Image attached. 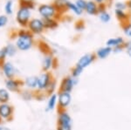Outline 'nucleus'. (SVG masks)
I'll return each mask as SVG.
<instances>
[{
  "label": "nucleus",
  "instance_id": "35",
  "mask_svg": "<svg viewBox=\"0 0 131 130\" xmlns=\"http://www.w3.org/2000/svg\"><path fill=\"white\" fill-rule=\"evenodd\" d=\"M5 10L6 11V13L7 14H12V1H8L7 3H6V5L5 6Z\"/></svg>",
  "mask_w": 131,
  "mask_h": 130
},
{
  "label": "nucleus",
  "instance_id": "37",
  "mask_svg": "<svg viewBox=\"0 0 131 130\" xmlns=\"http://www.w3.org/2000/svg\"><path fill=\"white\" fill-rule=\"evenodd\" d=\"M7 22H8V18H7V17L4 16V15L0 16V27L5 26V25L7 24Z\"/></svg>",
  "mask_w": 131,
  "mask_h": 130
},
{
  "label": "nucleus",
  "instance_id": "14",
  "mask_svg": "<svg viewBox=\"0 0 131 130\" xmlns=\"http://www.w3.org/2000/svg\"><path fill=\"white\" fill-rule=\"evenodd\" d=\"M24 86L27 89L31 91H37L38 89V76H29L24 80Z\"/></svg>",
  "mask_w": 131,
  "mask_h": 130
},
{
  "label": "nucleus",
  "instance_id": "2",
  "mask_svg": "<svg viewBox=\"0 0 131 130\" xmlns=\"http://www.w3.org/2000/svg\"><path fill=\"white\" fill-rule=\"evenodd\" d=\"M54 79L53 76L50 72H43L38 76V92H44L47 89L48 86Z\"/></svg>",
  "mask_w": 131,
  "mask_h": 130
},
{
  "label": "nucleus",
  "instance_id": "40",
  "mask_svg": "<svg viewBox=\"0 0 131 130\" xmlns=\"http://www.w3.org/2000/svg\"><path fill=\"white\" fill-rule=\"evenodd\" d=\"M94 3H96L97 5H103V4H106L107 0H93Z\"/></svg>",
  "mask_w": 131,
  "mask_h": 130
},
{
  "label": "nucleus",
  "instance_id": "32",
  "mask_svg": "<svg viewBox=\"0 0 131 130\" xmlns=\"http://www.w3.org/2000/svg\"><path fill=\"white\" fill-rule=\"evenodd\" d=\"M75 5L81 10H85L86 6V0H76Z\"/></svg>",
  "mask_w": 131,
  "mask_h": 130
},
{
  "label": "nucleus",
  "instance_id": "3",
  "mask_svg": "<svg viewBox=\"0 0 131 130\" xmlns=\"http://www.w3.org/2000/svg\"><path fill=\"white\" fill-rule=\"evenodd\" d=\"M78 80L77 79H74L71 76L64 77L60 81V87H59V92H65V93H72L73 87L75 85H77Z\"/></svg>",
  "mask_w": 131,
  "mask_h": 130
},
{
  "label": "nucleus",
  "instance_id": "7",
  "mask_svg": "<svg viewBox=\"0 0 131 130\" xmlns=\"http://www.w3.org/2000/svg\"><path fill=\"white\" fill-rule=\"evenodd\" d=\"M39 14L43 17V18H52L56 17L57 10L53 5H42L39 7Z\"/></svg>",
  "mask_w": 131,
  "mask_h": 130
},
{
  "label": "nucleus",
  "instance_id": "5",
  "mask_svg": "<svg viewBox=\"0 0 131 130\" xmlns=\"http://www.w3.org/2000/svg\"><path fill=\"white\" fill-rule=\"evenodd\" d=\"M5 88L12 93H19L24 87V81L21 79L12 78V79H6L5 80Z\"/></svg>",
  "mask_w": 131,
  "mask_h": 130
},
{
  "label": "nucleus",
  "instance_id": "42",
  "mask_svg": "<svg viewBox=\"0 0 131 130\" xmlns=\"http://www.w3.org/2000/svg\"><path fill=\"white\" fill-rule=\"evenodd\" d=\"M0 130H4V127H2V126H1V125H0Z\"/></svg>",
  "mask_w": 131,
  "mask_h": 130
},
{
  "label": "nucleus",
  "instance_id": "24",
  "mask_svg": "<svg viewBox=\"0 0 131 130\" xmlns=\"http://www.w3.org/2000/svg\"><path fill=\"white\" fill-rule=\"evenodd\" d=\"M56 87H57V81L55 80V79L51 82V84L48 86L47 89L45 91V93L46 95H51L52 93H55V90H56Z\"/></svg>",
  "mask_w": 131,
  "mask_h": 130
},
{
  "label": "nucleus",
  "instance_id": "6",
  "mask_svg": "<svg viewBox=\"0 0 131 130\" xmlns=\"http://www.w3.org/2000/svg\"><path fill=\"white\" fill-rule=\"evenodd\" d=\"M71 93L59 92L58 93V109H67L71 104Z\"/></svg>",
  "mask_w": 131,
  "mask_h": 130
},
{
  "label": "nucleus",
  "instance_id": "39",
  "mask_svg": "<svg viewBox=\"0 0 131 130\" xmlns=\"http://www.w3.org/2000/svg\"><path fill=\"white\" fill-rule=\"evenodd\" d=\"M57 130H73V128H72V126L57 125Z\"/></svg>",
  "mask_w": 131,
  "mask_h": 130
},
{
  "label": "nucleus",
  "instance_id": "28",
  "mask_svg": "<svg viewBox=\"0 0 131 130\" xmlns=\"http://www.w3.org/2000/svg\"><path fill=\"white\" fill-rule=\"evenodd\" d=\"M5 50H6V53H7V56H9V57H12V56H14L16 54L17 52V46L15 45H12V44H9V45H7L5 47Z\"/></svg>",
  "mask_w": 131,
  "mask_h": 130
},
{
  "label": "nucleus",
  "instance_id": "30",
  "mask_svg": "<svg viewBox=\"0 0 131 130\" xmlns=\"http://www.w3.org/2000/svg\"><path fill=\"white\" fill-rule=\"evenodd\" d=\"M122 30H123L124 34L126 35L127 37L131 38V26L128 23H126V24L122 25Z\"/></svg>",
  "mask_w": 131,
  "mask_h": 130
},
{
  "label": "nucleus",
  "instance_id": "25",
  "mask_svg": "<svg viewBox=\"0 0 131 130\" xmlns=\"http://www.w3.org/2000/svg\"><path fill=\"white\" fill-rule=\"evenodd\" d=\"M67 9L71 10L73 13L76 14V15H81L82 14V10H81L77 7V5H75V3H72L70 1L67 2Z\"/></svg>",
  "mask_w": 131,
  "mask_h": 130
},
{
  "label": "nucleus",
  "instance_id": "18",
  "mask_svg": "<svg viewBox=\"0 0 131 130\" xmlns=\"http://www.w3.org/2000/svg\"><path fill=\"white\" fill-rule=\"evenodd\" d=\"M125 44V40L122 37H115V38H111V39H107L106 45L107 46L114 48L119 45H124Z\"/></svg>",
  "mask_w": 131,
  "mask_h": 130
},
{
  "label": "nucleus",
  "instance_id": "34",
  "mask_svg": "<svg viewBox=\"0 0 131 130\" xmlns=\"http://www.w3.org/2000/svg\"><path fill=\"white\" fill-rule=\"evenodd\" d=\"M124 50H125L126 53L128 54V56H129L131 58V40L125 41V44H124Z\"/></svg>",
  "mask_w": 131,
  "mask_h": 130
},
{
  "label": "nucleus",
  "instance_id": "15",
  "mask_svg": "<svg viewBox=\"0 0 131 130\" xmlns=\"http://www.w3.org/2000/svg\"><path fill=\"white\" fill-rule=\"evenodd\" d=\"M111 53H113V49H112L111 47L106 45V46H102V47L99 48L94 54H95V56H96V58H99V60H105V58H107Z\"/></svg>",
  "mask_w": 131,
  "mask_h": 130
},
{
  "label": "nucleus",
  "instance_id": "22",
  "mask_svg": "<svg viewBox=\"0 0 131 130\" xmlns=\"http://www.w3.org/2000/svg\"><path fill=\"white\" fill-rule=\"evenodd\" d=\"M21 97L23 98L25 100H31L35 98V92L31 91V90L29 89H22L19 92Z\"/></svg>",
  "mask_w": 131,
  "mask_h": 130
},
{
  "label": "nucleus",
  "instance_id": "33",
  "mask_svg": "<svg viewBox=\"0 0 131 130\" xmlns=\"http://www.w3.org/2000/svg\"><path fill=\"white\" fill-rule=\"evenodd\" d=\"M6 57H7V53H6L5 48L4 47V48H2V49L0 50V66H1L5 62V60Z\"/></svg>",
  "mask_w": 131,
  "mask_h": 130
},
{
  "label": "nucleus",
  "instance_id": "44",
  "mask_svg": "<svg viewBox=\"0 0 131 130\" xmlns=\"http://www.w3.org/2000/svg\"><path fill=\"white\" fill-rule=\"evenodd\" d=\"M0 122H1V121H0Z\"/></svg>",
  "mask_w": 131,
  "mask_h": 130
},
{
  "label": "nucleus",
  "instance_id": "17",
  "mask_svg": "<svg viewBox=\"0 0 131 130\" xmlns=\"http://www.w3.org/2000/svg\"><path fill=\"white\" fill-rule=\"evenodd\" d=\"M58 107V93H52L49 95L46 103V111H52Z\"/></svg>",
  "mask_w": 131,
  "mask_h": 130
},
{
  "label": "nucleus",
  "instance_id": "4",
  "mask_svg": "<svg viewBox=\"0 0 131 130\" xmlns=\"http://www.w3.org/2000/svg\"><path fill=\"white\" fill-rule=\"evenodd\" d=\"M14 108L10 103L0 104V121H10L13 119Z\"/></svg>",
  "mask_w": 131,
  "mask_h": 130
},
{
  "label": "nucleus",
  "instance_id": "36",
  "mask_svg": "<svg viewBox=\"0 0 131 130\" xmlns=\"http://www.w3.org/2000/svg\"><path fill=\"white\" fill-rule=\"evenodd\" d=\"M84 28H85V24H84V22L82 20L78 21V22L75 24V29L77 31H81L82 30H84Z\"/></svg>",
  "mask_w": 131,
  "mask_h": 130
},
{
  "label": "nucleus",
  "instance_id": "12",
  "mask_svg": "<svg viewBox=\"0 0 131 130\" xmlns=\"http://www.w3.org/2000/svg\"><path fill=\"white\" fill-rule=\"evenodd\" d=\"M2 72H3L4 76L6 79H12L15 78L16 73H17V69L14 66V65L10 62H5L1 66Z\"/></svg>",
  "mask_w": 131,
  "mask_h": 130
},
{
  "label": "nucleus",
  "instance_id": "38",
  "mask_svg": "<svg viewBox=\"0 0 131 130\" xmlns=\"http://www.w3.org/2000/svg\"><path fill=\"white\" fill-rule=\"evenodd\" d=\"M112 49H113V53H120L122 51H124V45H119V46L114 47Z\"/></svg>",
  "mask_w": 131,
  "mask_h": 130
},
{
  "label": "nucleus",
  "instance_id": "1",
  "mask_svg": "<svg viewBox=\"0 0 131 130\" xmlns=\"http://www.w3.org/2000/svg\"><path fill=\"white\" fill-rule=\"evenodd\" d=\"M34 39L33 34L30 31L21 30L18 31V39L16 41V46L20 51H28L33 46Z\"/></svg>",
  "mask_w": 131,
  "mask_h": 130
},
{
  "label": "nucleus",
  "instance_id": "23",
  "mask_svg": "<svg viewBox=\"0 0 131 130\" xmlns=\"http://www.w3.org/2000/svg\"><path fill=\"white\" fill-rule=\"evenodd\" d=\"M42 21H43L45 29L52 30V29H54L58 26V22L54 18H43Z\"/></svg>",
  "mask_w": 131,
  "mask_h": 130
},
{
  "label": "nucleus",
  "instance_id": "19",
  "mask_svg": "<svg viewBox=\"0 0 131 130\" xmlns=\"http://www.w3.org/2000/svg\"><path fill=\"white\" fill-rule=\"evenodd\" d=\"M85 10L88 15H97L98 14V5L96 3H94L93 0L86 1V6Z\"/></svg>",
  "mask_w": 131,
  "mask_h": 130
},
{
  "label": "nucleus",
  "instance_id": "10",
  "mask_svg": "<svg viewBox=\"0 0 131 130\" xmlns=\"http://www.w3.org/2000/svg\"><path fill=\"white\" fill-rule=\"evenodd\" d=\"M31 16L30 9L25 7H20L17 13V21L22 26H26L29 24V18Z\"/></svg>",
  "mask_w": 131,
  "mask_h": 130
},
{
  "label": "nucleus",
  "instance_id": "20",
  "mask_svg": "<svg viewBox=\"0 0 131 130\" xmlns=\"http://www.w3.org/2000/svg\"><path fill=\"white\" fill-rule=\"evenodd\" d=\"M67 2L68 0H54L53 6L59 13L65 12L67 10Z\"/></svg>",
  "mask_w": 131,
  "mask_h": 130
},
{
  "label": "nucleus",
  "instance_id": "43",
  "mask_svg": "<svg viewBox=\"0 0 131 130\" xmlns=\"http://www.w3.org/2000/svg\"><path fill=\"white\" fill-rule=\"evenodd\" d=\"M128 24L130 25V26H131V18H130V20H129V22H128Z\"/></svg>",
  "mask_w": 131,
  "mask_h": 130
},
{
  "label": "nucleus",
  "instance_id": "26",
  "mask_svg": "<svg viewBox=\"0 0 131 130\" xmlns=\"http://www.w3.org/2000/svg\"><path fill=\"white\" fill-rule=\"evenodd\" d=\"M83 71H84V69L75 66L74 67H73V69L71 70V76L74 79H78L82 74Z\"/></svg>",
  "mask_w": 131,
  "mask_h": 130
},
{
  "label": "nucleus",
  "instance_id": "41",
  "mask_svg": "<svg viewBox=\"0 0 131 130\" xmlns=\"http://www.w3.org/2000/svg\"><path fill=\"white\" fill-rule=\"evenodd\" d=\"M127 5H128V9L131 10V0H128V1L127 2Z\"/></svg>",
  "mask_w": 131,
  "mask_h": 130
},
{
  "label": "nucleus",
  "instance_id": "11",
  "mask_svg": "<svg viewBox=\"0 0 131 130\" xmlns=\"http://www.w3.org/2000/svg\"><path fill=\"white\" fill-rule=\"evenodd\" d=\"M28 27L32 34H40L45 30L42 19H37V18L31 20L28 24Z\"/></svg>",
  "mask_w": 131,
  "mask_h": 130
},
{
  "label": "nucleus",
  "instance_id": "31",
  "mask_svg": "<svg viewBox=\"0 0 131 130\" xmlns=\"http://www.w3.org/2000/svg\"><path fill=\"white\" fill-rule=\"evenodd\" d=\"M115 10H126L128 9L127 2H116L115 5Z\"/></svg>",
  "mask_w": 131,
  "mask_h": 130
},
{
  "label": "nucleus",
  "instance_id": "29",
  "mask_svg": "<svg viewBox=\"0 0 131 130\" xmlns=\"http://www.w3.org/2000/svg\"><path fill=\"white\" fill-rule=\"evenodd\" d=\"M20 7L28 8V9H32L34 8V4L31 0H19Z\"/></svg>",
  "mask_w": 131,
  "mask_h": 130
},
{
  "label": "nucleus",
  "instance_id": "16",
  "mask_svg": "<svg viewBox=\"0 0 131 130\" xmlns=\"http://www.w3.org/2000/svg\"><path fill=\"white\" fill-rule=\"evenodd\" d=\"M115 15L122 25L128 23L130 20V14L128 13V12H127L126 10H121L115 9Z\"/></svg>",
  "mask_w": 131,
  "mask_h": 130
},
{
  "label": "nucleus",
  "instance_id": "8",
  "mask_svg": "<svg viewBox=\"0 0 131 130\" xmlns=\"http://www.w3.org/2000/svg\"><path fill=\"white\" fill-rule=\"evenodd\" d=\"M96 60V56L94 53H86L78 60L75 66L82 69H85Z\"/></svg>",
  "mask_w": 131,
  "mask_h": 130
},
{
  "label": "nucleus",
  "instance_id": "21",
  "mask_svg": "<svg viewBox=\"0 0 131 130\" xmlns=\"http://www.w3.org/2000/svg\"><path fill=\"white\" fill-rule=\"evenodd\" d=\"M10 99V92L6 88H0V104L9 103Z\"/></svg>",
  "mask_w": 131,
  "mask_h": 130
},
{
  "label": "nucleus",
  "instance_id": "27",
  "mask_svg": "<svg viewBox=\"0 0 131 130\" xmlns=\"http://www.w3.org/2000/svg\"><path fill=\"white\" fill-rule=\"evenodd\" d=\"M98 15H99V18H100V20L102 23H108L109 21L111 20L110 14H109L108 12L107 11V10H105V11H102V12H100Z\"/></svg>",
  "mask_w": 131,
  "mask_h": 130
},
{
  "label": "nucleus",
  "instance_id": "13",
  "mask_svg": "<svg viewBox=\"0 0 131 130\" xmlns=\"http://www.w3.org/2000/svg\"><path fill=\"white\" fill-rule=\"evenodd\" d=\"M56 60L51 53L46 54L42 62V70L43 72H50L51 69L55 67Z\"/></svg>",
  "mask_w": 131,
  "mask_h": 130
},
{
  "label": "nucleus",
  "instance_id": "9",
  "mask_svg": "<svg viewBox=\"0 0 131 130\" xmlns=\"http://www.w3.org/2000/svg\"><path fill=\"white\" fill-rule=\"evenodd\" d=\"M73 120L67 109H58V119L57 125L61 126H72Z\"/></svg>",
  "mask_w": 131,
  "mask_h": 130
}]
</instances>
